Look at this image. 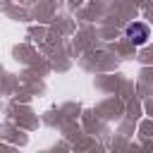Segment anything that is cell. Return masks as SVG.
<instances>
[{
    "mask_svg": "<svg viewBox=\"0 0 153 153\" xmlns=\"http://www.w3.org/2000/svg\"><path fill=\"white\" fill-rule=\"evenodd\" d=\"M127 38H129L134 45H143V43L151 38L148 24H143V22H131V24H127Z\"/></svg>",
    "mask_w": 153,
    "mask_h": 153,
    "instance_id": "6da1fadb",
    "label": "cell"
}]
</instances>
